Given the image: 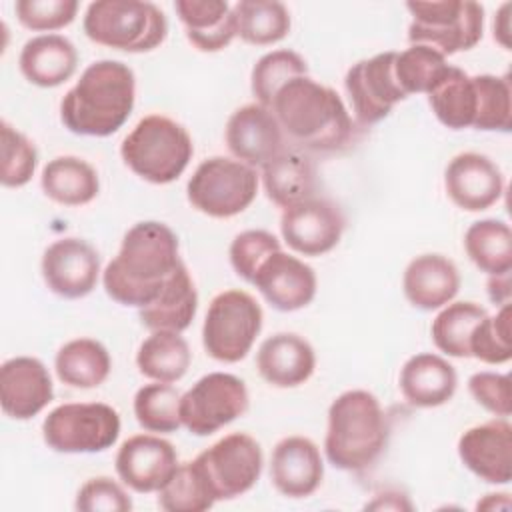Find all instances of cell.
I'll return each mask as SVG.
<instances>
[{
	"mask_svg": "<svg viewBox=\"0 0 512 512\" xmlns=\"http://www.w3.org/2000/svg\"><path fill=\"white\" fill-rule=\"evenodd\" d=\"M180 398L182 394L168 382L146 384L134 394V416L148 432H176L182 426Z\"/></svg>",
	"mask_w": 512,
	"mask_h": 512,
	"instance_id": "cell-39",
	"label": "cell"
},
{
	"mask_svg": "<svg viewBox=\"0 0 512 512\" xmlns=\"http://www.w3.org/2000/svg\"><path fill=\"white\" fill-rule=\"evenodd\" d=\"M48 448L62 454H94L116 444L120 416L104 402L60 404L42 422Z\"/></svg>",
	"mask_w": 512,
	"mask_h": 512,
	"instance_id": "cell-10",
	"label": "cell"
},
{
	"mask_svg": "<svg viewBox=\"0 0 512 512\" xmlns=\"http://www.w3.org/2000/svg\"><path fill=\"white\" fill-rule=\"evenodd\" d=\"M464 250L476 268L488 276L506 274L512 268V232L504 220L484 218L468 226Z\"/></svg>",
	"mask_w": 512,
	"mask_h": 512,
	"instance_id": "cell-34",
	"label": "cell"
},
{
	"mask_svg": "<svg viewBox=\"0 0 512 512\" xmlns=\"http://www.w3.org/2000/svg\"><path fill=\"white\" fill-rule=\"evenodd\" d=\"M488 296L496 306L510 304V272L488 278Z\"/></svg>",
	"mask_w": 512,
	"mask_h": 512,
	"instance_id": "cell-48",
	"label": "cell"
},
{
	"mask_svg": "<svg viewBox=\"0 0 512 512\" xmlns=\"http://www.w3.org/2000/svg\"><path fill=\"white\" fill-rule=\"evenodd\" d=\"M82 28L92 42L132 54L158 48L168 34L164 12L152 2L140 0L90 2Z\"/></svg>",
	"mask_w": 512,
	"mask_h": 512,
	"instance_id": "cell-6",
	"label": "cell"
},
{
	"mask_svg": "<svg viewBox=\"0 0 512 512\" xmlns=\"http://www.w3.org/2000/svg\"><path fill=\"white\" fill-rule=\"evenodd\" d=\"M412 22L408 26L410 44H426L440 54L472 50L484 32V8L472 0L408 2Z\"/></svg>",
	"mask_w": 512,
	"mask_h": 512,
	"instance_id": "cell-7",
	"label": "cell"
},
{
	"mask_svg": "<svg viewBox=\"0 0 512 512\" xmlns=\"http://www.w3.org/2000/svg\"><path fill=\"white\" fill-rule=\"evenodd\" d=\"M192 352L180 332L156 330L138 348L136 366L142 376L156 382H178L190 368Z\"/></svg>",
	"mask_w": 512,
	"mask_h": 512,
	"instance_id": "cell-33",
	"label": "cell"
},
{
	"mask_svg": "<svg viewBox=\"0 0 512 512\" xmlns=\"http://www.w3.org/2000/svg\"><path fill=\"white\" fill-rule=\"evenodd\" d=\"M402 290L414 308L438 310L458 294L460 272L442 254H420L408 262L402 276Z\"/></svg>",
	"mask_w": 512,
	"mask_h": 512,
	"instance_id": "cell-24",
	"label": "cell"
},
{
	"mask_svg": "<svg viewBox=\"0 0 512 512\" xmlns=\"http://www.w3.org/2000/svg\"><path fill=\"white\" fill-rule=\"evenodd\" d=\"M0 134H2L0 182L6 188H20L32 180L34 170L38 166L36 146L6 120H2L0 124Z\"/></svg>",
	"mask_w": 512,
	"mask_h": 512,
	"instance_id": "cell-43",
	"label": "cell"
},
{
	"mask_svg": "<svg viewBox=\"0 0 512 512\" xmlns=\"http://www.w3.org/2000/svg\"><path fill=\"white\" fill-rule=\"evenodd\" d=\"M508 10H510V4H504L500 10H498V16L494 18V40H498L506 50H510V18H508Z\"/></svg>",
	"mask_w": 512,
	"mask_h": 512,
	"instance_id": "cell-49",
	"label": "cell"
},
{
	"mask_svg": "<svg viewBox=\"0 0 512 512\" xmlns=\"http://www.w3.org/2000/svg\"><path fill=\"white\" fill-rule=\"evenodd\" d=\"M448 198L466 212H482L494 206L504 194L500 168L480 152L456 154L444 170Z\"/></svg>",
	"mask_w": 512,
	"mask_h": 512,
	"instance_id": "cell-19",
	"label": "cell"
},
{
	"mask_svg": "<svg viewBox=\"0 0 512 512\" xmlns=\"http://www.w3.org/2000/svg\"><path fill=\"white\" fill-rule=\"evenodd\" d=\"M262 330V308L244 290H224L208 306L202 324V346L218 362L234 364L246 358Z\"/></svg>",
	"mask_w": 512,
	"mask_h": 512,
	"instance_id": "cell-8",
	"label": "cell"
},
{
	"mask_svg": "<svg viewBox=\"0 0 512 512\" xmlns=\"http://www.w3.org/2000/svg\"><path fill=\"white\" fill-rule=\"evenodd\" d=\"M398 386L408 404L416 408H436L452 400L458 386V374L442 356L422 352L404 362Z\"/></svg>",
	"mask_w": 512,
	"mask_h": 512,
	"instance_id": "cell-25",
	"label": "cell"
},
{
	"mask_svg": "<svg viewBox=\"0 0 512 512\" xmlns=\"http://www.w3.org/2000/svg\"><path fill=\"white\" fill-rule=\"evenodd\" d=\"M22 76L40 88H54L70 80L78 66L76 46L60 34L30 38L18 56Z\"/></svg>",
	"mask_w": 512,
	"mask_h": 512,
	"instance_id": "cell-26",
	"label": "cell"
},
{
	"mask_svg": "<svg viewBox=\"0 0 512 512\" xmlns=\"http://www.w3.org/2000/svg\"><path fill=\"white\" fill-rule=\"evenodd\" d=\"M262 184L270 202L290 208L316 192V166L298 150H282L262 166Z\"/></svg>",
	"mask_w": 512,
	"mask_h": 512,
	"instance_id": "cell-29",
	"label": "cell"
},
{
	"mask_svg": "<svg viewBox=\"0 0 512 512\" xmlns=\"http://www.w3.org/2000/svg\"><path fill=\"white\" fill-rule=\"evenodd\" d=\"M462 464L488 484L512 480V426L506 418H494L468 428L458 440Z\"/></svg>",
	"mask_w": 512,
	"mask_h": 512,
	"instance_id": "cell-18",
	"label": "cell"
},
{
	"mask_svg": "<svg viewBox=\"0 0 512 512\" xmlns=\"http://www.w3.org/2000/svg\"><path fill=\"white\" fill-rule=\"evenodd\" d=\"M388 438V416L372 392L346 390L330 404L324 452L334 468L346 472L370 468L382 456Z\"/></svg>",
	"mask_w": 512,
	"mask_h": 512,
	"instance_id": "cell-4",
	"label": "cell"
},
{
	"mask_svg": "<svg viewBox=\"0 0 512 512\" xmlns=\"http://www.w3.org/2000/svg\"><path fill=\"white\" fill-rule=\"evenodd\" d=\"M180 264L178 236L172 228L156 220L138 222L124 234L116 258L102 274V284L118 304L144 308L158 298Z\"/></svg>",
	"mask_w": 512,
	"mask_h": 512,
	"instance_id": "cell-1",
	"label": "cell"
},
{
	"mask_svg": "<svg viewBox=\"0 0 512 512\" xmlns=\"http://www.w3.org/2000/svg\"><path fill=\"white\" fill-rule=\"evenodd\" d=\"M74 506L80 512H130L132 500L116 480L96 476L80 486Z\"/></svg>",
	"mask_w": 512,
	"mask_h": 512,
	"instance_id": "cell-46",
	"label": "cell"
},
{
	"mask_svg": "<svg viewBox=\"0 0 512 512\" xmlns=\"http://www.w3.org/2000/svg\"><path fill=\"white\" fill-rule=\"evenodd\" d=\"M258 174L252 166L212 156L198 164L188 180V202L210 218H232L244 212L258 194Z\"/></svg>",
	"mask_w": 512,
	"mask_h": 512,
	"instance_id": "cell-9",
	"label": "cell"
},
{
	"mask_svg": "<svg viewBox=\"0 0 512 512\" xmlns=\"http://www.w3.org/2000/svg\"><path fill=\"white\" fill-rule=\"evenodd\" d=\"M236 36L252 46H270L290 32V12L276 0H240L234 8Z\"/></svg>",
	"mask_w": 512,
	"mask_h": 512,
	"instance_id": "cell-35",
	"label": "cell"
},
{
	"mask_svg": "<svg viewBox=\"0 0 512 512\" xmlns=\"http://www.w3.org/2000/svg\"><path fill=\"white\" fill-rule=\"evenodd\" d=\"M54 398L48 368L34 356L8 358L0 366V406L14 420H30Z\"/></svg>",
	"mask_w": 512,
	"mask_h": 512,
	"instance_id": "cell-20",
	"label": "cell"
},
{
	"mask_svg": "<svg viewBox=\"0 0 512 512\" xmlns=\"http://www.w3.org/2000/svg\"><path fill=\"white\" fill-rule=\"evenodd\" d=\"M250 404L242 378L210 372L196 380L180 398L182 426L194 436H210L240 418Z\"/></svg>",
	"mask_w": 512,
	"mask_h": 512,
	"instance_id": "cell-11",
	"label": "cell"
},
{
	"mask_svg": "<svg viewBox=\"0 0 512 512\" xmlns=\"http://www.w3.org/2000/svg\"><path fill=\"white\" fill-rule=\"evenodd\" d=\"M194 144L188 130L176 120L150 114L144 116L122 140L124 164L150 184H170L192 160Z\"/></svg>",
	"mask_w": 512,
	"mask_h": 512,
	"instance_id": "cell-5",
	"label": "cell"
},
{
	"mask_svg": "<svg viewBox=\"0 0 512 512\" xmlns=\"http://www.w3.org/2000/svg\"><path fill=\"white\" fill-rule=\"evenodd\" d=\"M282 250L278 238L268 230H244L240 232L228 250L234 272L252 284L260 264L274 252Z\"/></svg>",
	"mask_w": 512,
	"mask_h": 512,
	"instance_id": "cell-44",
	"label": "cell"
},
{
	"mask_svg": "<svg viewBox=\"0 0 512 512\" xmlns=\"http://www.w3.org/2000/svg\"><path fill=\"white\" fill-rule=\"evenodd\" d=\"M396 52H380L352 64L344 76V88L358 124L372 126L384 120L392 108L406 100L394 76Z\"/></svg>",
	"mask_w": 512,
	"mask_h": 512,
	"instance_id": "cell-13",
	"label": "cell"
},
{
	"mask_svg": "<svg viewBox=\"0 0 512 512\" xmlns=\"http://www.w3.org/2000/svg\"><path fill=\"white\" fill-rule=\"evenodd\" d=\"M18 22L34 32L60 30L74 22L76 0H18L14 4Z\"/></svg>",
	"mask_w": 512,
	"mask_h": 512,
	"instance_id": "cell-45",
	"label": "cell"
},
{
	"mask_svg": "<svg viewBox=\"0 0 512 512\" xmlns=\"http://www.w3.org/2000/svg\"><path fill=\"white\" fill-rule=\"evenodd\" d=\"M198 310V292L190 278L186 264L182 262L164 284L154 302L140 308L138 316L144 328L150 332L168 330L182 332L190 326Z\"/></svg>",
	"mask_w": 512,
	"mask_h": 512,
	"instance_id": "cell-28",
	"label": "cell"
},
{
	"mask_svg": "<svg viewBox=\"0 0 512 512\" xmlns=\"http://www.w3.org/2000/svg\"><path fill=\"white\" fill-rule=\"evenodd\" d=\"M40 186L44 194L62 206H84L98 196L96 170L78 156H58L42 168Z\"/></svg>",
	"mask_w": 512,
	"mask_h": 512,
	"instance_id": "cell-30",
	"label": "cell"
},
{
	"mask_svg": "<svg viewBox=\"0 0 512 512\" xmlns=\"http://www.w3.org/2000/svg\"><path fill=\"white\" fill-rule=\"evenodd\" d=\"M252 284L280 312L300 310L316 296V274L312 266L282 250L270 254L260 264Z\"/></svg>",
	"mask_w": 512,
	"mask_h": 512,
	"instance_id": "cell-21",
	"label": "cell"
},
{
	"mask_svg": "<svg viewBox=\"0 0 512 512\" xmlns=\"http://www.w3.org/2000/svg\"><path fill=\"white\" fill-rule=\"evenodd\" d=\"M212 496L218 500H232L248 492L262 474V448L250 434L232 432L196 458Z\"/></svg>",
	"mask_w": 512,
	"mask_h": 512,
	"instance_id": "cell-12",
	"label": "cell"
},
{
	"mask_svg": "<svg viewBox=\"0 0 512 512\" xmlns=\"http://www.w3.org/2000/svg\"><path fill=\"white\" fill-rule=\"evenodd\" d=\"M270 110L284 138L302 150L340 152L354 138V122L338 92L308 74L286 82Z\"/></svg>",
	"mask_w": 512,
	"mask_h": 512,
	"instance_id": "cell-2",
	"label": "cell"
},
{
	"mask_svg": "<svg viewBox=\"0 0 512 512\" xmlns=\"http://www.w3.org/2000/svg\"><path fill=\"white\" fill-rule=\"evenodd\" d=\"M428 104L434 116L450 130L474 128L478 92L474 76L458 66H448L440 82L428 92Z\"/></svg>",
	"mask_w": 512,
	"mask_h": 512,
	"instance_id": "cell-31",
	"label": "cell"
},
{
	"mask_svg": "<svg viewBox=\"0 0 512 512\" xmlns=\"http://www.w3.org/2000/svg\"><path fill=\"white\" fill-rule=\"evenodd\" d=\"M486 314L488 312L476 302H452L442 306L430 326L434 346L446 356L470 358L472 332Z\"/></svg>",
	"mask_w": 512,
	"mask_h": 512,
	"instance_id": "cell-36",
	"label": "cell"
},
{
	"mask_svg": "<svg viewBox=\"0 0 512 512\" xmlns=\"http://www.w3.org/2000/svg\"><path fill=\"white\" fill-rule=\"evenodd\" d=\"M42 278L50 292L62 298L88 296L100 276V256L82 238H60L42 254Z\"/></svg>",
	"mask_w": 512,
	"mask_h": 512,
	"instance_id": "cell-15",
	"label": "cell"
},
{
	"mask_svg": "<svg viewBox=\"0 0 512 512\" xmlns=\"http://www.w3.org/2000/svg\"><path fill=\"white\" fill-rule=\"evenodd\" d=\"M214 502L216 498L196 460L178 464L170 480L158 490V506L166 512H202L212 508Z\"/></svg>",
	"mask_w": 512,
	"mask_h": 512,
	"instance_id": "cell-38",
	"label": "cell"
},
{
	"mask_svg": "<svg viewBox=\"0 0 512 512\" xmlns=\"http://www.w3.org/2000/svg\"><path fill=\"white\" fill-rule=\"evenodd\" d=\"M308 74L306 60L294 50H272L258 58L252 68L250 86L258 104L270 108L276 92L290 80Z\"/></svg>",
	"mask_w": 512,
	"mask_h": 512,
	"instance_id": "cell-40",
	"label": "cell"
},
{
	"mask_svg": "<svg viewBox=\"0 0 512 512\" xmlns=\"http://www.w3.org/2000/svg\"><path fill=\"white\" fill-rule=\"evenodd\" d=\"M54 370L66 386L86 390L100 386L110 376L112 360L98 340L76 338L56 352Z\"/></svg>",
	"mask_w": 512,
	"mask_h": 512,
	"instance_id": "cell-32",
	"label": "cell"
},
{
	"mask_svg": "<svg viewBox=\"0 0 512 512\" xmlns=\"http://www.w3.org/2000/svg\"><path fill=\"white\" fill-rule=\"evenodd\" d=\"M136 100V78L120 60H96L60 102L62 124L80 136L104 138L130 118Z\"/></svg>",
	"mask_w": 512,
	"mask_h": 512,
	"instance_id": "cell-3",
	"label": "cell"
},
{
	"mask_svg": "<svg viewBox=\"0 0 512 512\" xmlns=\"http://www.w3.org/2000/svg\"><path fill=\"white\" fill-rule=\"evenodd\" d=\"M346 228L338 204L328 198H308L280 216V234L288 248L302 256H322L336 248Z\"/></svg>",
	"mask_w": 512,
	"mask_h": 512,
	"instance_id": "cell-14",
	"label": "cell"
},
{
	"mask_svg": "<svg viewBox=\"0 0 512 512\" xmlns=\"http://www.w3.org/2000/svg\"><path fill=\"white\" fill-rule=\"evenodd\" d=\"M468 390L472 398L494 416H510L512 392L510 376L498 372H476L468 378Z\"/></svg>",
	"mask_w": 512,
	"mask_h": 512,
	"instance_id": "cell-47",
	"label": "cell"
},
{
	"mask_svg": "<svg viewBox=\"0 0 512 512\" xmlns=\"http://www.w3.org/2000/svg\"><path fill=\"white\" fill-rule=\"evenodd\" d=\"M176 14L188 42L200 52H218L236 36V18L222 0H176Z\"/></svg>",
	"mask_w": 512,
	"mask_h": 512,
	"instance_id": "cell-27",
	"label": "cell"
},
{
	"mask_svg": "<svg viewBox=\"0 0 512 512\" xmlns=\"http://www.w3.org/2000/svg\"><path fill=\"white\" fill-rule=\"evenodd\" d=\"M258 374L276 388H294L304 384L314 368L316 354L310 342L294 332L268 336L256 352Z\"/></svg>",
	"mask_w": 512,
	"mask_h": 512,
	"instance_id": "cell-23",
	"label": "cell"
},
{
	"mask_svg": "<svg viewBox=\"0 0 512 512\" xmlns=\"http://www.w3.org/2000/svg\"><path fill=\"white\" fill-rule=\"evenodd\" d=\"M118 478L138 494L158 492L178 468L174 446L154 434H136L116 452Z\"/></svg>",
	"mask_w": 512,
	"mask_h": 512,
	"instance_id": "cell-16",
	"label": "cell"
},
{
	"mask_svg": "<svg viewBox=\"0 0 512 512\" xmlns=\"http://www.w3.org/2000/svg\"><path fill=\"white\" fill-rule=\"evenodd\" d=\"M478 108L474 128L484 132H510L512 128V90L508 76H474Z\"/></svg>",
	"mask_w": 512,
	"mask_h": 512,
	"instance_id": "cell-41",
	"label": "cell"
},
{
	"mask_svg": "<svg viewBox=\"0 0 512 512\" xmlns=\"http://www.w3.org/2000/svg\"><path fill=\"white\" fill-rule=\"evenodd\" d=\"M232 156L248 166H264L284 150V134L274 112L258 102L236 108L224 130Z\"/></svg>",
	"mask_w": 512,
	"mask_h": 512,
	"instance_id": "cell-17",
	"label": "cell"
},
{
	"mask_svg": "<svg viewBox=\"0 0 512 512\" xmlns=\"http://www.w3.org/2000/svg\"><path fill=\"white\" fill-rule=\"evenodd\" d=\"M446 56L426 44H410L404 52H396L394 76L406 94H428L448 70Z\"/></svg>",
	"mask_w": 512,
	"mask_h": 512,
	"instance_id": "cell-37",
	"label": "cell"
},
{
	"mask_svg": "<svg viewBox=\"0 0 512 512\" xmlns=\"http://www.w3.org/2000/svg\"><path fill=\"white\" fill-rule=\"evenodd\" d=\"M510 304L500 306L494 316H484L470 338V358L484 364H506L512 358L510 346Z\"/></svg>",
	"mask_w": 512,
	"mask_h": 512,
	"instance_id": "cell-42",
	"label": "cell"
},
{
	"mask_svg": "<svg viewBox=\"0 0 512 512\" xmlns=\"http://www.w3.org/2000/svg\"><path fill=\"white\" fill-rule=\"evenodd\" d=\"M324 478V462L318 446L306 436L282 438L270 458V480L286 498L312 496Z\"/></svg>",
	"mask_w": 512,
	"mask_h": 512,
	"instance_id": "cell-22",
	"label": "cell"
}]
</instances>
